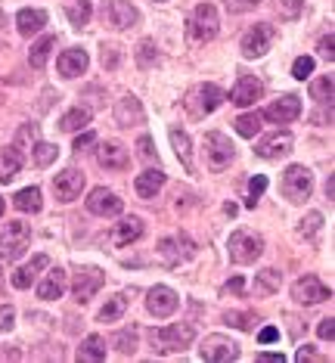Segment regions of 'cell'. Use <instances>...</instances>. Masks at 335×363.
Returning <instances> with one entry per match:
<instances>
[{"label":"cell","mask_w":335,"mask_h":363,"mask_svg":"<svg viewBox=\"0 0 335 363\" xmlns=\"http://www.w3.org/2000/svg\"><path fill=\"white\" fill-rule=\"evenodd\" d=\"M195 338L193 326L186 323H174V326H161V329H149V342L159 354H174V351H183Z\"/></svg>","instance_id":"obj_1"},{"label":"cell","mask_w":335,"mask_h":363,"mask_svg":"<svg viewBox=\"0 0 335 363\" xmlns=\"http://www.w3.org/2000/svg\"><path fill=\"white\" fill-rule=\"evenodd\" d=\"M31 242V230L28 224H19V220H13V224H6V230L0 233V258L6 261H19L22 255H25Z\"/></svg>","instance_id":"obj_2"},{"label":"cell","mask_w":335,"mask_h":363,"mask_svg":"<svg viewBox=\"0 0 335 363\" xmlns=\"http://www.w3.org/2000/svg\"><path fill=\"white\" fill-rule=\"evenodd\" d=\"M217 6L215 4H199L190 16V38L195 40V44H205V40H211L217 35Z\"/></svg>","instance_id":"obj_3"},{"label":"cell","mask_w":335,"mask_h":363,"mask_svg":"<svg viewBox=\"0 0 335 363\" xmlns=\"http://www.w3.org/2000/svg\"><path fill=\"white\" fill-rule=\"evenodd\" d=\"M310 186H314V177L305 164H292L283 174V196L289 202H305L310 196Z\"/></svg>","instance_id":"obj_4"},{"label":"cell","mask_w":335,"mask_h":363,"mask_svg":"<svg viewBox=\"0 0 335 363\" xmlns=\"http://www.w3.org/2000/svg\"><path fill=\"white\" fill-rule=\"evenodd\" d=\"M264 252V239L255 233H245V230H236L230 236V258L236 264H255Z\"/></svg>","instance_id":"obj_5"},{"label":"cell","mask_w":335,"mask_h":363,"mask_svg":"<svg viewBox=\"0 0 335 363\" xmlns=\"http://www.w3.org/2000/svg\"><path fill=\"white\" fill-rule=\"evenodd\" d=\"M137 19H140V13L134 10V4L130 0H103V22L112 28H130L137 26Z\"/></svg>","instance_id":"obj_6"},{"label":"cell","mask_w":335,"mask_h":363,"mask_svg":"<svg viewBox=\"0 0 335 363\" xmlns=\"http://www.w3.org/2000/svg\"><path fill=\"white\" fill-rule=\"evenodd\" d=\"M220 103H224V90H220L217 84H202L186 96V109H190L193 115H199V118L208 115V112H215Z\"/></svg>","instance_id":"obj_7"},{"label":"cell","mask_w":335,"mask_h":363,"mask_svg":"<svg viewBox=\"0 0 335 363\" xmlns=\"http://www.w3.org/2000/svg\"><path fill=\"white\" fill-rule=\"evenodd\" d=\"M202 360H208V363H230L239 357V345L230 342L227 335H208L205 342H202Z\"/></svg>","instance_id":"obj_8"},{"label":"cell","mask_w":335,"mask_h":363,"mask_svg":"<svg viewBox=\"0 0 335 363\" xmlns=\"http://www.w3.org/2000/svg\"><path fill=\"white\" fill-rule=\"evenodd\" d=\"M273 38H276V28L267 26V22H258L255 28L245 31V38H242V56H249V60H251V56H264L267 50H271Z\"/></svg>","instance_id":"obj_9"},{"label":"cell","mask_w":335,"mask_h":363,"mask_svg":"<svg viewBox=\"0 0 335 363\" xmlns=\"http://www.w3.org/2000/svg\"><path fill=\"white\" fill-rule=\"evenodd\" d=\"M205 155H208V168L211 171H224L227 164L233 162V143L224 134L211 130V134L205 137Z\"/></svg>","instance_id":"obj_10"},{"label":"cell","mask_w":335,"mask_h":363,"mask_svg":"<svg viewBox=\"0 0 335 363\" xmlns=\"http://www.w3.org/2000/svg\"><path fill=\"white\" fill-rule=\"evenodd\" d=\"M106 283V274L96 267H81L78 277H75V286H72V292H75V301H91L96 292H100V286Z\"/></svg>","instance_id":"obj_11"},{"label":"cell","mask_w":335,"mask_h":363,"mask_svg":"<svg viewBox=\"0 0 335 363\" xmlns=\"http://www.w3.org/2000/svg\"><path fill=\"white\" fill-rule=\"evenodd\" d=\"M81 189H84V174L75 168H65L62 174L53 177V193L59 202H75L81 196Z\"/></svg>","instance_id":"obj_12"},{"label":"cell","mask_w":335,"mask_h":363,"mask_svg":"<svg viewBox=\"0 0 335 363\" xmlns=\"http://www.w3.org/2000/svg\"><path fill=\"white\" fill-rule=\"evenodd\" d=\"M292 298L298 304H320L326 298H332V289H326L317 277H305L292 286Z\"/></svg>","instance_id":"obj_13"},{"label":"cell","mask_w":335,"mask_h":363,"mask_svg":"<svg viewBox=\"0 0 335 363\" xmlns=\"http://www.w3.org/2000/svg\"><path fill=\"white\" fill-rule=\"evenodd\" d=\"M177 304H181V298H177V292L168 286H155V289H149V295H146V308H149L152 317H171V313L177 311Z\"/></svg>","instance_id":"obj_14"},{"label":"cell","mask_w":335,"mask_h":363,"mask_svg":"<svg viewBox=\"0 0 335 363\" xmlns=\"http://www.w3.org/2000/svg\"><path fill=\"white\" fill-rule=\"evenodd\" d=\"M121 208H125V202L118 199L115 193H109V189H93L91 199H87V211L91 214H100V218H115V214H121Z\"/></svg>","instance_id":"obj_15"},{"label":"cell","mask_w":335,"mask_h":363,"mask_svg":"<svg viewBox=\"0 0 335 363\" xmlns=\"http://www.w3.org/2000/svg\"><path fill=\"white\" fill-rule=\"evenodd\" d=\"M301 115V100L298 96H280L276 103H271L267 106V112H264V118H271V121H276V125H285V121H295Z\"/></svg>","instance_id":"obj_16"},{"label":"cell","mask_w":335,"mask_h":363,"mask_svg":"<svg viewBox=\"0 0 335 363\" xmlns=\"http://www.w3.org/2000/svg\"><path fill=\"white\" fill-rule=\"evenodd\" d=\"M159 252H161V258H165L168 264H181V261H186L193 255V242L186 236H168V239H161L159 242Z\"/></svg>","instance_id":"obj_17"},{"label":"cell","mask_w":335,"mask_h":363,"mask_svg":"<svg viewBox=\"0 0 335 363\" xmlns=\"http://www.w3.org/2000/svg\"><path fill=\"white\" fill-rule=\"evenodd\" d=\"M230 100L236 106H255L261 100V81L258 78H239L236 81V87H233V94H230Z\"/></svg>","instance_id":"obj_18"},{"label":"cell","mask_w":335,"mask_h":363,"mask_svg":"<svg viewBox=\"0 0 335 363\" xmlns=\"http://www.w3.org/2000/svg\"><path fill=\"white\" fill-rule=\"evenodd\" d=\"M161 186H165V171H159V168L143 171V174H137V180H134V189L140 199H152Z\"/></svg>","instance_id":"obj_19"},{"label":"cell","mask_w":335,"mask_h":363,"mask_svg":"<svg viewBox=\"0 0 335 363\" xmlns=\"http://www.w3.org/2000/svg\"><path fill=\"white\" fill-rule=\"evenodd\" d=\"M56 69H59V75L62 78H78L81 72L87 69V53L84 50H65L59 60H56Z\"/></svg>","instance_id":"obj_20"},{"label":"cell","mask_w":335,"mask_h":363,"mask_svg":"<svg viewBox=\"0 0 335 363\" xmlns=\"http://www.w3.org/2000/svg\"><path fill=\"white\" fill-rule=\"evenodd\" d=\"M96 162H100L103 168H112V171H125L130 164L125 146H118V143H103L100 152H96Z\"/></svg>","instance_id":"obj_21"},{"label":"cell","mask_w":335,"mask_h":363,"mask_svg":"<svg viewBox=\"0 0 335 363\" xmlns=\"http://www.w3.org/2000/svg\"><path fill=\"white\" fill-rule=\"evenodd\" d=\"M115 121H118V125H125V128L140 125V121H143L140 100H137V96H121L118 106H115Z\"/></svg>","instance_id":"obj_22"},{"label":"cell","mask_w":335,"mask_h":363,"mask_svg":"<svg viewBox=\"0 0 335 363\" xmlns=\"http://www.w3.org/2000/svg\"><path fill=\"white\" fill-rule=\"evenodd\" d=\"M255 152L261 155V159H280V155L292 152V137L289 134H273V137L261 140V143L255 146Z\"/></svg>","instance_id":"obj_23"},{"label":"cell","mask_w":335,"mask_h":363,"mask_svg":"<svg viewBox=\"0 0 335 363\" xmlns=\"http://www.w3.org/2000/svg\"><path fill=\"white\" fill-rule=\"evenodd\" d=\"M47 264H50V258H47V255H35V258H31V264H25V267H19V270L13 274V286H16V289H28V286L38 279V270H44Z\"/></svg>","instance_id":"obj_24"},{"label":"cell","mask_w":335,"mask_h":363,"mask_svg":"<svg viewBox=\"0 0 335 363\" xmlns=\"http://www.w3.org/2000/svg\"><path fill=\"white\" fill-rule=\"evenodd\" d=\"M22 162H25V155L16 150V146H6V150L0 152V184H10V180L19 174Z\"/></svg>","instance_id":"obj_25"},{"label":"cell","mask_w":335,"mask_h":363,"mask_svg":"<svg viewBox=\"0 0 335 363\" xmlns=\"http://www.w3.org/2000/svg\"><path fill=\"white\" fill-rule=\"evenodd\" d=\"M143 236V220L140 218H125L121 224H115V233H112V242L115 245H130Z\"/></svg>","instance_id":"obj_26"},{"label":"cell","mask_w":335,"mask_h":363,"mask_svg":"<svg viewBox=\"0 0 335 363\" xmlns=\"http://www.w3.org/2000/svg\"><path fill=\"white\" fill-rule=\"evenodd\" d=\"M62 292H65V274L59 267L50 270L47 274V279L38 286V298H44V301H56V298H62Z\"/></svg>","instance_id":"obj_27"},{"label":"cell","mask_w":335,"mask_h":363,"mask_svg":"<svg viewBox=\"0 0 335 363\" xmlns=\"http://www.w3.org/2000/svg\"><path fill=\"white\" fill-rule=\"evenodd\" d=\"M78 360L81 363H103L106 360V338L100 335H87L78 348Z\"/></svg>","instance_id":"obj_28"},{"label":"cell","mask_w":335,"mask_h":363,"mask_svg":"<svg viewBox=\"0 0 335 363\" xmlns=\"http://www.w3.org/2000/svg\"><path fill=\"white\" fill-rule=\"evenodd\" d=\"M16 26H19V35H38L40 28L47 26V13L44 10H19L16 16Z\"/></svg>","instance_id":"obj_29"},{"label":"cell","mask_w":335,"mask_h":363,"mask_svg":"<svg viewBox=\"0 0 335 363\" xmlns=\"http://www.w3.org/2000/svg\"><path fill=\"white\" fill-rule=\"evenodd\" d=\"M171 143H174V152H177V159L183 162V168H186V171H193V150H190V137H186L181 128H171Z\"/></svg>","instance_id":"obj_30"},{"label":"cell","mask_w":335,"mask_h":363,"mask_svg":"<svg viewBox=\"0 0 335 363\" xmlns=\"http://www.w3.org/2000/svg\"><path fill=\"white\" fill-rule=\"evenodd\" d=\"M13 205H16L19 211H25V214L40 211V189H38V186L19 189V193H16V199H13Z\"/></svg>","instance_id":"obj_31"},{"label":"cell","mask_w":335,"mask_h":363,"mask_svg":"<svg viewBox=\"0 0 335 363\" xmlns=\"http://www.w3.org/2000/svg\"><path fill=\"white\" fill-rule=\"evenodd\" d=\"M125 311H127V298H125V295H112V298L103 304L100 320H103V323H118V320L125 317Z\"/></svg>","instance_id":"obj_32"},{"label":"cell","mask_w":335,"mask_h":363,"mask_svg":"<svg viewBox=\"0 0 335 363\" xmlns=\"http://www.w3.org/2000/svg\"><path fill=\"white\" fill-rule=\"evenodd\" d=\"M56 47V38L53 35H47V38H40L35 47H31V53H28V62H31V69H44L47 65V56H50V50Z\"/></svg>","instance_id":"obj_33"},{"label":"cell","mask_w":335,"mask_h":363,"mask_svg":"<svg viewBox=\"0 0 335 363\" xmlns=\"http://www.w3.org/2000/svg\"><path fill=\"white\" fill-rule=\"evenodd\" d=\"M280 283H283V274H276V270H264V274H258V279H255V295L280 292Z\"/></svg>","instance_id":"obj_34"},{"label":"cell","mask_w":335,"mask_h":363,"mask_svg":"<svg viewBox=\"0 0 335 363\" xmlns=\"http://www.w3.org/2000/svg\"><path fill=\"white\" fill-rule=\"evenodd\" d=\"M91 13H93L91 0H78L75 6H69V10H65V16H69V22H72V26H75V28L87 26V22H91Z\"/></svg>","instance_id":"obj_35"},{"label":"cell","mask_w":335,"mask_h":363,"mask_svg":"<svg viewBox=\"0 0 335 363\" xmlns=\"http://www.w3.org/2000/svg\"><path fill=\"white\" fill-rule=\"evenodd\" d=\"M261 130V115L258 112H245V115H239V118H236V134L239 137H255Z\"/></svg>","instance_id":"obj_36"},{"label":"cell","mask_w":335,"mask_h":363,"mask_svg":"<svg viewBox=\"0 0 335 363\" xmlns=\"http://www.w3.org/2000/svg\"><path fill=\"white\" fill-rule=\"evenodd\" d=\"M87 121H91V112L81 109V106H78V109H72V112H65V115H62L59 128H62V130H69V134H72V130H81V128H84Z\"/></svg>","instance_id":"obj_37"},{"label":"cell","mask_w":335,"mask_h":363,"mask_svg":"<svg viewBox=\"0 0 335 363\" xmlns=\"http://www.w3.org/2000/svg\"><path fill=\"white\" fill-rule=\"evenodd\" d=\"M310 96H314L320 106L329 103L332 106V75H323V78H317L314 84H310Z\"/></svg>","instance_id":"obj_38"},{"label":"cell","mask_w":335,"mask_h":363,"mask_svg":"<svg viewBox=\"0 0 335 363\" xmlns=\"http://www.w3.org/2000/svg\"><path fill=\"white\" fill-rule=\"evenodd\" d=\"M31 152H35V164L47 168V164L56 162V155H59V146H53V143H38Z\"/></svg>","instance_id":"obj_39"},{"label":"cell","mask_w":335,"mask_h":363,"mask_svg":"<svg viewBox=\"0 0 335 363\" xmlns=\"http://www.w3.org/2000/svg\"><path fill=\"white\" fill-rule=\"evenodd\" d=\"M137 62H140L143 69L155 65V62H159V47H155L152 40H140V47H137Z\"/></svg>","instance_id":"obj_40"},{"label":"cell","mask_w":335,"mask_h":363,"mask_svg":"<svg viewBox=\"0 0 335 363\" xmlns=\"http://www.w3.org/2000/svg\"><path fill=\"white\" fill-rule=\"evenodd\" d=\"M115 348L125 354V357L137 351V333H134V329H121V333L115 335Z\"/></svg>","instance_id":"obj_41"},{"label":"cell","mask_w":335,"mask_h":363,"mask_svg":"<svg viewBox=\"0 0 335 363\" xmlns=\"http://www.w3.org/2000/svg\"><path fill=\"white\" fill-rule=\"evenodd\" d=\"M264 189H267V177L264 174H255L249 180V208H255L258 199L264 196Z\"/></svg>","instance_id":"obj_42"},{"label":"cell","mask_w":335,"mask_h":363,"mask_svg":"<svg viewBox=\"0 0 335 363\" xmlns=\"http://www.w3.org/2000/svg\"><path fill=\"white\" fill-rule=\"evenodd\" d=\"M320 227H323V214H320V211H310L307 218L301 220L298 233H301V236H314V233H317V230H320Z\"/></svg>","instance_id":"obj_43"},{"label":"cell","mask_w":335,"mask_h":363,"mask_svg":"<svg viewBox=\"0 0 335 363\" xmlns=\"http://www.w3.org/2000/svg\"><path fill=\"white\" fill-rule=\"evenodd\" d=\"M35 140H38V128H35V125H22V128H19V134H16V143H13V146L22 152V146L35 143ZM22 155H25V152H22Z\"/></svg>","instance_id":"obj_44"},{"label":"cell","mask_w":335,"mask_h":363,"mask_svg":"<svg viewBox=\"0 0 335 363\" xmlns=\"http://www.w3.org/2000/svg\"><path fill=\"white\" fill-rule=\"evenodd\" d=\"M310 72H314V60H310V56H298L295 65H292V75L298 81H305V78H310Z\"/></svg>","instance_id":"obj_45"},{"label":"cell","mask_w":335,"mask_h":363,"mask_svg":"<svg viewBox=\"0 0 335 363\" xmlns=\"http://www.w3.org/2000/svg\"><path fill=\"white\" fill-rule=\"evenodd\" d=\"M227 323L236 326V329H251L255 317H251V313H236V311H230V313H227Z\"/></svg>","instance_id":"obj_46"},{"label":"cell","mask_w":335,"mask_h":363,"mask_svg":"<svg viewBox=\"0 0 335 363\" xmlns=\"http://www.w3.org/2000/svg\"><path fill=\"white\" fill-rule=\"evenodd\" d=\"M317 335H320L323 342H332V338H335V320L332 317L320 320V326H317Z\"/></svg>","instance_id":"obj_47"},{"label":"cell","mask_w":335,"mask_h":363,"mask_svg":"<svg viewBox=\"0 0 335 363\" xmlns=\"http://www.w3.org/2000/svg\"><path fill=\"white\" fill-rule=\"evenodd\" d=\"M280 6H283V13L289 16V19H295V16L305 10V0H280Z\"/></svg>","instance_id":"obj_48"},{"label":"cell","mask_w":335,"mask_h":363,"mask_svg":"<svg viewBox=\"0 0 335 363\" xmlns=\"http://www.w3.org/2000/svg\"><path fill=\"white\" fill-rule=\"evenodd\" d=\"M13 320H16V311L13 308H0V333L13 329Z\"/></svg>","instance_id":"obj_49"},{"label":"cell","mask_w":335,"mask_h":363,"mask_svg":"<svg viewBox=\"0 0 335 363\" xmlns=\"http://www.w3.org/2000/svg\"><path fill=\"white\" fill-rule=\"evenodd\" d=\"M242 289H245V279L242 277H233L230 283H224V292L227 295H242Z\"/></svg>","instance_id":"obj_50"},{"label":"cell","mask_w":335,"mask_h":363,"mask_svg":"<svg viewBox=\"0 0 335 363\" xmlns=\"http://www.w3.org/2000/svg\"><path fill=\"white\" fill-rule=\"evenodd\" d=\"M93 140H96L93 130H84V134H78V137H75V150H78V152H81V150H87V146H91Z\"/></svg>","instance_id":"obj_51"},{"label":"cell","mask_w":335,"mask_h":363,"mask_svg":"<svg viewBox=\"0 0 335 363\" xmlns=\"http://www.w3.org/2000/svg\"><path fill=\"white\" fill-rule=\"evenodd\" d=\"M276 338H280V329H276V326H267V329H261L258 342H261V345H271V342H276Z\"/></svg>","instance_id":"obj_52"},{"label":"cell","mask_w":335,"mask_h":363,"mask_svg":"<svg viewBox=\"0 0 335 363\" xmlns=\"http://www.w3.org/2000/svg\"><path fill=\"white\" fill-rule=\"evenodd\" d=\"M103 65H106V69H115V65H118V50H115V47H106V50H103Z\"/></svg>","instance_id":"obj_53"},{"label":"cell","mask_w":335,"mask_h":363,"mask_svg":"<svg viewBox=\"0 0 335 363\" xmlns=\"http://www.w3.org/2000/svg\"><path fill=\"white\" fill-rule=\"evenodd\" d=\"M332 44H335V40H332V31H329V35H326V38L320 40V53H323V56H326V60H329V62L335 60V53H332Z\"/></svg>","instance_id":"obj_54"},{"label":"cell","mask_w":335,"mask_h":363,"mask_svg":"<svg viewBox=\"0 0 335 363\" xmlns=\"http://www.w3.org/2000/svg\"><path fill=\"white\" fill-rule=\"evenodd\" d=\"M140 155L143 159H152L155 150H152V137H140Z\"/></svg>","instance_id":"obj_55"},{"label":"cell","mask_w":335,"mask_h":363,"mask_svg":"<svg viewBox=\"0 0 335 363\" xmlns=\"http://www.w3.org/2000/svg\"><path fill=\"white\" fill-rule=\"evenodd\" d=\"M258 360L261 363H283L285 357H283V354H258Z\"/></svg>","instance_id":"obj_56"},{"label":"cell","mask_w":335,"mask_h":363,"mask_svg":"<svg viewBox=\"0 0 335 363\" xmlns=\"http://www.w3.org/2000/svg\"><path fill=\"white\" fill-rule=\"evenodd\" d=\"M326 199H335V184H332V174L326 180Z\"/></svg>","instance_id":"obj_57"},{"label":"cell","mask_w":335,"mask_h":363,"mask_svg":"<svg viewBox=\"0 0 335 363\" xmlns=\"http://www.w3.org/2000/svg\"><path fill=\"white\" fill-rule=\"evenodd\" d=\"M255 4H261V0H242V6H255Z\"/></svg>","instance_id":"obj_58"},{"label":"cell","mask_w":335,"mask_h":363,"mask_svg":"<svg viewBox=\"0 0 335 363\" xmlns=\"http://www.w3.org/2000/svg\"><path fill=\"white\" fill-rule=\"evenodd\" d=\"M0 214H4V199H0Z\"/></svg>","instance_id":"obj_59"},{"label":"cell","mask_w":335,"mask_h":363,"mask_svg":"<svg viewBox=\"0 0 335 363\" xmlns=\"http://www.w3.org/2000/svg\"><path fill=\"white\" fill-rule=\"evenodd\" d=\"M152 4H165V0H152Z\"/></svg>","instance_id":"obj_60"}]
</instances>
